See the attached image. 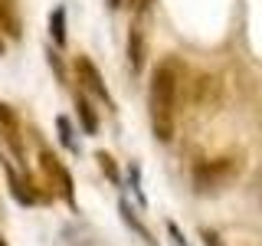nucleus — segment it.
Returning <instances> with one entry per match:
<instances>
[{
    "instance_id": "f257e3e1",
    "label": "nucleus",
    "mask_w": 262,
    "mask_h": 246,
    "mask_svg": "<svg viewBox=\"0 0 262 246\" xmlns=\"http://www.w3.org/2000/svg\"><path fill=\"white\" fill-rule=\"evenodd\" d=\"M180 59H164L154 66L151 86H147V118L158 141H170L177 125V102H180Z\"/></svg>"
},
{
    "instance_id": "f03ea898",
    "label": "nucleus",
    "mask_w": 262,
    "mask_h": 246,
    "mask_svg": "<svg viewBox=\"0 0 262 246\" xmlns=\"http://www.w3.org/2000/svg\"><path fill=\"white\" fill-rule=\"evenodd\" d=\"M236 177V161L233 158H216V161H203L193 171V184L200 194H213L220 187H226Z\"/></svg>"
},
{
    "instance_id": "7ed1b4c3",
    "label": "nucleus",
    "mask_w": 262,
    "mask_h": 246,
    "mask_svg": "<svg viewBox=\"0 0 262 246\" xmlns=\"http://www.w3.org/2000/svg\"><path fill=\"white\" fill-rule=\"evenodd\" d=\"M76 76H79L82 89H85L89 95H95L98 102H105V105H112V109H115V102H112V92L105 89V79H102V72L95 69V63L89 59V56H79V59H76Z\"/></svg>"
},
{
    "instance_id": "20e7f679",
    "label": "nucleus",
    "mask_w": 262,
    "mask_h": 246,
    "mask_svg": "<svg viewBox=\"0 0 262 246\" xmlns=\"http://www.w3.org/2000/svg\"><path fill=\"white\" fill-rule=\"evenodd\" d=\"M20 7H16V0H0V33H10L16 39L20 36Z\"/></svg>"
},
{
    "instance_id": "39448f33",
    "label": "nucleus",
    "mask_w": 262,
    "mask_h": 246,
    "mask_svg": "<svg viewBox=\"0 0 262 246\" xmlns=\"http://www.w3.org/2000/svg\"><path fill=\"white\" fill-rule=\"evenodd\" d=\"M49 36H53L56 46H66V10L62 7H56L53 13H49Z\"/></svg>"
},
{
    "instance_id": "423d86ee",
    "label": "nucleus",
    "mask_w": 262,
    "mask_h": 246,
    "mask_svg": "<svg viewBox=\"0 0 262 246\" xmlns=\"http://www.w3.org/2000/svg\"><path fill=\"white\" fill-rule=\"evenodd\" d=\"M128 63H131V69H141L144 66V43H141V30H131V36H128Z\"/></svg>"
},
{
    "instance_id": "0eeeda50",
    "label": "nucleus",
    "mask_w": 262,
    "mask_h": 246,
    "mask_svg": "<svg viewBox=\"0 0 262 246\" xmlns=\"http://www.w3.org/2000/svg\"><path fill=\"white\" fill-rule=\"evenodd\" d=\"M76 109H79V118H82V125H85V131H89V135H95V131H98V115L92 109V102H89V95L79 98Z\"/></svg>"
},
{
    "instance_id": "6e6552de",
    "label": "nucleus",
    "mask_w": 262,
    "mask_h": 246,
    "mask_svg": "<svg viewBox=\"0 0 262 246\" xmlns=\"http://www.w3.org/2000/svg\"><path fill=\"white\" fill-rule=\"evenodd\" d=\"M56 125H59V135H62V145L69 148V151H76V138H72V128H69V118H56Z\"/></svg>"
},
{
    "instance_id": "1a4fd4ad",
    "label": "nucleus",
    "mask_w": 262,
    "mask_h": 246,
    "mask_svg": "<svg viewBox=\"0 0 262 246\" xmlns=\"http://www.w3.org/2000/svg\"><path fill=\"white\" fill-rule=\"evenodd\" d=\"M98 161H102V168H105V174H108L112 180H118V171H115V164H112V158H108V154H98Z\"/></svg>"
},
{
    "instance_id": "9d476101",
    "label": "nucleus",
    "mask_w": 262,
    "mask_h": 246,
    "mask_svg": "<svg viewBox=\"0 0 262 246\" xmlns=\"http://www.w3.org/2000/svg\"><path fill=\"white\" fill-rule=\"evenodd\" d=\"M256 194H259V203H262V168H259V174H256Z\"/></svg>"
},
{
    "instance_id": "9b49d317",
    "label": "nucleus",
    "mask_w": 262,
    "mask_h": 246,
    "mask_svg": "<svg viewBox=\"0 0 262 246\" xmlns=\"http://www.w3.org/2000/svg\"><path fill=\"white\" fill-rule=\"evenodd\" d=\"M135 7H138V10H147V7H151V0H135Z\"/></svg>"
},
{
    "instance_id": "f8f14e48",
    "label": "nucleus",
    "mask_w": 262,
    "mask_h": 246,
    "mask_svg": "<svg viewBox=\"0 0 262 246\" xmlns=\"http://www.w3.org/2000/svg\"><path fill=\"white\" fill-rule=\"evenodd\" d=\"M105 4H108V10H118V7H121V0H105Z\"/></svg>"
},
{
    "instance_id": "ddd939ff",
    "label": "nucleus",
    "mask_w": 262,
    "mask_h": 246,
    "mask_svg": "<svg viewBox=\"0 0 262 246\" xmlns=\"http://www.w3.org/2000/svg\"><path fill=\"white\" fill-rule=\"evenodd\" d=\"M0 246H7V243H4V236H0Z\"/></svg>"
}]
</instances>
